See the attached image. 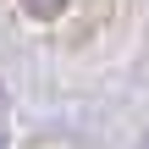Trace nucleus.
<instances>
[{"label":"nucleus","mask_w":149,"mask_h":149,"mask_svg":"<svg viewBox=\"0 0 149 149\" xmlns=\"http://www.w3.org/2000/svg\"><path fill=\"white\" fill-rule=\"evenodd\" d=\"M22 6H28V17L50 22V17H61V6H66V0H22Z\"/></svg>","instance_id":"1"}]
</instances>
